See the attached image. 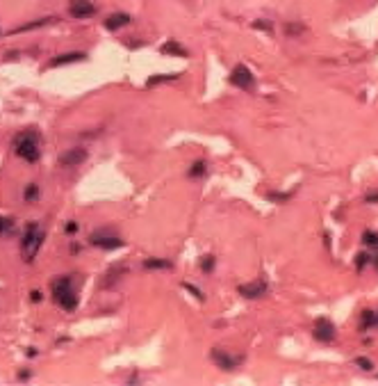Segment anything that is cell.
<instances>
[{
  "mask_svg": "<svg viewBox=\"0 0 378 386\" xmlns=\"http://www.w3.org/2000/svg\"><path fill=\"white\" fill-rule=\"evenodd\" d=\"M44 238L46 236L39 228V224L37 222L28 224V228H25V233H23V240H21V256H23L25 263H32L37 258L41 245H44Z\"/></svg>",
  "mask_w": 378,
  "mask_h": 386,
  "instance_id": "obj_1",
  "label": "cell"
},
{
  "mask_svg": "<svg viewBox=\"0 0 378 386\" xmlns=\"http://www.w3.org/2000/svg\"><path fill=\"white\" fill-rule=\"evenodd\" d=\"M53 297L64 311H75V306H78V292L73 288V279L59 277L57 281H53Z\"/></svg>",
  "mask_w": 378,
  "mask_h": 386,
  "instance_id": "obj_2",
  "label": "cell"
},
{
  "mask_svg": "<svg viewBox=\"0 0 378 386\" xmlns=\"http://www.w3.org/2000/svg\"><path fill=\"white\" fill-rule=\"evenodd\" d=\"M14 153L19 158H23L25 163H37L41 156L39 148V137L35 133H21L19 137L14 139Z\"/></svg>",
  "mask_w": 378,
  "mask_h": 386,
  "instance_id": "obj_3",
  "label": "cell"
},
{
  "mask_svg": "<svg viewBox=\"0 0 378 386\" xmlns=\"http://www.w3.org/2000/svg\"><path fill=\"white\" fill-rule=\"evenodd\" d=\"M89 243H91L93 247H100V249H118V247H123L121 238L114 236V233L107 231V228H100V231L91 233V236H89Z\"/></svg>",
  "mask_w": 378,
  "mask_h": 386,
  "instance_id": "obj_4",
  "label": "cell"
},
{
  "mask_svg": "<svg viewBox=\"0 0 378 386\" xmlns=\"http://www.w3.org/2000/svg\"><path fill=\"white\" fill-rule=\"evenodd\" d=\"M230 83L235 85V87L250 92V89L256 87V75L250 73L248 66L239 64V66H235V69H232V73H230Z\"/></svg>",
  "mask_w": 378,
  "mask_h": 386,
  "instance_id": "obj_5",
  "label": "cell"
},
{
  "mask_svg": "<svg viewBox=\"0 0 378 386\" xmlns=\"http://www.w3.org/2000/svg\"><path fill=\"white\" fill-rule=\"evenodd\" d=\"M87 160V151H84L82 146H75V148H69V151H64V153L59 156V167H66V169H71V167H80V165Z\"/></svg>",
  "mask_w": 378,
  "mask_h": 386,
  "instance_id": "obj_6",
  "label": "cell"
},
{
  "mask_svg": "<svg viewBox=\"0 0 378 386\" xmlns=\"http://www.w3.org/2000/svg\"><path fill=\"white\" fill-rule=\"evenodd\" d=\"M314 338L319 343H333L335 341V325L328 320V318H319L314 322Z\"/></svg>",
  "mask_w": 378,
  "mask_h": 386,
  "instance_id": "obj_7",
  "label": "cell"
},
{
  "mask_svg": "<svg viewBox=\"0 0 378 386\" xmlns=\"http://www.w3.org/2000/svg\"><path fill=\"white\" fill-rule=\"evenodd\" d=\"M212 361H214L216 366L221 368V370H235V368L241 363V359H239V356L228 354L226 350H219V347H214V350H212Z\"/></svg>",
  "mask_w": 378,
  "mask_h": 386,
  "instance_id": "obj_8",
  "label": "cell"
},
{
  "mask_svg": "<svg viewBox=\"0 0 378 386\" xmlns=\"http://www.w3.org/2000/svg\"><path fill=\"white\" fill-rule=\"evenodd\" d=\"M69 14L73 16V19H89V16L96 14V7H93V3H89V0H73L69 5Z\"/></svg>",
  "mask_w": 378,
  "mask_h": 386,
  "instance_id": "obj_9",
  "label": "cell"
},
{
  "mask_svg": "<svg viewBox=\"0 0 378 386\" xmlns=\"http://www.w3.org/2000/svg\"><path fill=\"white\" fill-rule=\"evenodd\" d=\"M267 292V283L265 281H250V283H244L239 286V295L241 297H248V299H258Z\"/></svg>",
  "mask_w": 378,
  "mask_h": 386,
  "instance_id": "obj_10",
  "label": "cell"
},
{
  "mask_svg": "<svg viewBox=\"0 0 378 386\" xmlns=\"http://www.w3.org/2000/svg\"><path fill=\"white\" fill-rule=\"evenodd\" d=\"M130 23V14H123V12H118V14H112L105 19V28L107 30H118L123 28V25Z\"/></svg>",
  "mask_w": 378,
  "mask_h": 386,
  "instance_id": "obj_11",
  "label": "cell"
},
{
  "mask_svg": "<svg viewBox=\"0 0 378 386\" xmlns=\"http://www.w3.org/2000/svg\"><path fill=\"white\" fill-rule=\"evenodd\" d=\"M84 59V53H66V55H57V57L50 62V66H62V64H71V62H80Z\"/></svg>",
  "mask_w": 378,
  "mask_h": 386,
  "instance_id": "obj_12",
  "label": "cell"
},
{
  "mask_svg": "<svg viewBox=\"0 0 378 386\" xmlns=\"http://www.w3.org/2000/svg\"><path fill=\"white\" fill-rule=\"evenodd\" d=\"M160 50H162V53L164 55H176V57H187V50L185 48H182V46L180 44H178V41H167V44H162V48H160Z\"/></svg>",
  "mask_w": 378,
  "mask_h": 386,
  "instance_id": "obj_13",
  "label": "cell"
},
{
  "mask_svg": "<svg viewBox=\"0 0 378 386\" xmlns=\"http://www.w3.org/2000/svg\"><path fill=\"white\" fill-rule=\"evenodd\" d=\"M146 270H171V261H164V258H146L144 261Z\"/></svg>",
  "mask_w": 378,
  "mask_h": 386,
  "instance_id": "obj_14",
  "label": "cell"
},
{
  "mask_svg": "<svg viewBox=\"0 0 378 386\" xmlns=\"http://www.w3.org/2000/svg\"><path fill=\"white\" fill-rule=\"evenodd\" d=\"M205 172H207V165L203 163V160H196V163L192 165V169H189V176H192V178H201Z\"/></svg>",
  "mask_w": 378,
  "mask_h": 386,
  "instance_id": "obj_15",
  "label": "cell"
},
{
  "mask_svg": "<svg viewBox=\"0 0 378 386\" xmlns=\"http://www.w3.org/2000/svg\"><path fill=\"white\" fill-rule=\"evenodd\" d=\"M362 243L371 249H378V233L376 231H364L362 233Z\"/></svg>",
  "mask_w": 378,
  "mask_h": 386,
  "instance_id": "obj_16",
  "label": "cell"
},
{
  "mask_svg": "<svg viewBox=\"0 0 378 386\" xmlns=\"http://www.w3.org/2000/svg\"><path fill=\"white\" fill-rule=\"evenodd\" d=\"M178 75L176 73H162V75H153L151 80H148V87H153V85H160V83H169V80H176Z\"/></svg>",
  "mask_w": 378,
  "mask_h": 386,
  "instance_id": "obj_17",
  "label": "cell"
},
{
  "mask_svg": "<svg viewBox=\"0 0 378 386\" xmlns=\"http://www.w3.org/2000/svg\"><path fill=\"white\" fill-rule=\"evenodd\" d=\"M376 325V313L373 311H362V329H369V327Z\"/></svg>",
  "mask_w": 378,
  "mask_h": 386,
  "instance_id": "obj_18",
  "label": "cell"
},
{
  "mask_svg": "<svg viewBox=\"0 0 378 386\" xmlns=\"http://www.w3.org/2000/svg\"><path fill=\"white\" fill-rule=\"evenodd\" d=\"M7 233H14V222L7 217H0V236H7Z\"/></svg>",
  "mask_w": 378,
  "mask_h": 386,
  "instance_id": "obj_19",
  "label": "cell"
},
{
  "mask_svg": "<svg viewBox=\"0 0 378 386\" xmlns=\"http://www.w3.org/2000/svg\"><path fill=\"white\" fill-rule=\"evenodd\" d=\"M37 194H39V188H37L35 183H30L28 188H25L23 197H25V201H35V199H37Z\"/></svg>",
  "mask_w": 378,
  "mask_h": 386,
  "instance_id": "obj_20",
  "label": "cell"
},
{
  "mask_svg": "<svg viewBox=\"0 0 378 386\" xmlns=\"http://www.w3.org/2000/svg\"><path fill=\"white\" fill-rule=\"evenodd\" d=\"M367 263H371V256H369V254H358V258H355V267H358V270H362Z\"/></svg>",
  "mask_w": 378,
  "mask_h": 386,
  "instance_id": "obj_21",
  "label": "cell"
},
{
  "mask_svg": "<svg viewBox=\"0 0 378 386\" xmlns=\"http://www.w3.org/2000/svg\"><path fill=\"white\" fill-rule=\"evenodd\" d=\"M355 366H358V368H362V370H371V368H373V363L369 361V359H364V356H358V359H355Z\"/></svg>",
  "mask_w": 378,
  "mask_h": 386,
  "instance_id": "obj_22",
  "label": "cell"
},
{
  "mask_svg": "<svg viewBox=\"0 0 378 386\" xmlns=\"http://www.w3.org/2000/svg\"><path fill=\"white\" fill-rule=\"evenodd\" d=\"M253 28L265 30V32H271V23H269V21H256V23H253Z\"/></svg>",
  "mask_w": 378,
  "mask_h": 386,
  "instance_id": "obj_23",
  "label": "cell"
},
{
  "mask_svg": "<svg viewBox=\"0 0 378 386\" xmlns=\"http://www.w3.org/2000/svg\"><path fill=\"white\" fill-rule=\"evenodd\" d=\"M303 25H287V35H301Z\"/></svg>",
  "mask_w": 378,
  "mask_h": 386,
  "instance_id": "obj_24",
  "label": "cell"
},
{
  "mask_svg": "<svg viewBox=\"0 0 378 386\" xmlns=\"http://www.w3.org/2000/svg\"><path fill=\"white\" fill-rule=\"evenodd\" d=\"M364 201H367V203H378V190H376V192H369L367 197H364Z\"/></svg>",
  "mask_w": 378,
  "mask_h": 386,
  "instance_id": "obj_25",
  "label": "cell"
},
{
  "mask_svg": "<svg viewBox=\"0 0 378 386\" xmlns=\"http://www.w3.org/2000/svg\"><path fill=\"white\" fill-rule=\"evenodd\" d=\"M185 288H187V290H189V292H194V295H196V297H198V299H203V292H201V290H198V288H194V286H189V283H185Z\"/></svg>",
  "mask_w": 378,
  "mask_h": 386,
  "instance_id": "obj_26",
  "label": "cell"
},
{
  "mask_svg": "<svg viewBox=\"0 0 378 386\" xmlns=\"http://www.w3.org/2000/svg\"><path fill=\"white\" fill-rule=\"evenodd\" d=\"M214 267V261H212V256H207V261H203V270H212Z\"/></svg>",
  "mask_w": 378,
  "mask_h": 386,
  "instance_id": "obj_27",
  "label": "cell"
},
{
  "mask_svg": "<svg viewBox=\"0 0 378 386\" xmlns=\"http://www.w3.org/2000/svg\"><path fill=\"white\" fill-rule=\"evenodd\" d=\"M75 228H78V224H75V222H69V224H66V231H69V233H73Z\"/></svg>",
  "mask_w": 378,
  "mask_h": 386,
  "instance_id": "obj_28",
  "label": "cell"
},
{
  "mask_svg": "<svg viewBox=\"0 0 378 386\" xmlns=\"http://www.w3.org/2000/svg\"><path fill=\"white\" fill-rule=\"evenodd\" d=\"M376 325H378V313H376Z\"/></svg>",
  "mask_w": 378,
  "mask_h": 386,
  "instance_id": "obj_29",
  "label": "cell"
}]
</instances>
